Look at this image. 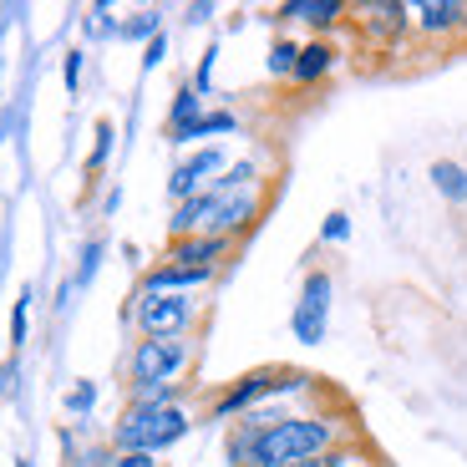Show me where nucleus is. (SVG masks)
Instances as JSON below:
<instances>
[{"label":"nucleus","mask_w":467,"mask_h":467,"mask_svg":"<svg viewBox=\"0 0 467 467\" xmlns=\"http://www.w3.org/2000/svg\"><path fill=\"white\" fill-rule=\"evenodd\" d=\"M112 467H158V457L152 452H117Z\"/></svg>","instance_id":"nucleus-30"},{"label":"nucleus","mask_w":467,"mask_h":467,"mask_svg":"<svg viewBox=\"0 0 467 467\" xmlns=\"http://www.w3.org/2000/svg\"><path fill=\"white\" fill-rule=\"evenodd\" d=\"M102 254H107L102 239H87V244H82V265H77V275H71V285H77V290H87V285L97 280V265H102Z\"/></svg>","instance_id":"nucleus-22"},{"label":"nucleus","mask_w":467,"mask_h":467,"mask_svg":"<svg viewBox=\"0 0 467 467\" xmlns=\"http://www.w3.org/2000/svg\"><path fill=\"white\" fill-rule=\"evenodd\" d=\"M112 148H117V128L112 122H97V132H92V158H87V178H97L107 168V158H112Z\"/></svg>","instance_id":"nucleus-20"},{"label":"nucleus","mask_w":467,"mask_h":467,"mask_svg":"<svg viewBox=\"0 0 467 467\" xmlns=\"http://www.w3.org/2000/svg\"><path fill=\"white\" fill-rule=\"evenodd\" d=\"M234 132H239V117H234L229 107H213V112L193 117L188 128L168 132V142H173V148H199L203 138H234Z\"/></svg>","instance_id":"nucleus-14"},{"label":"nucleus","mask_w":467,"mask_h":467,"mask_svg":"<svg viewBox=\"0 0 467 467\" xmlns=\"http://www.w3.org/2000/svg\"><path fill=\"white\" fill-rule=\"evenodd\" d=\"M193 417L183 407H128L112 427V452H168L173 442H183Z\"/></svg>","instance_id":"nucleus-2"},{"label":"nucleus","mask_w":467,"mask_h":467,"mask_svg":"<svg viewBox=\"0 0 467 467\" xmlns=\"http://www.w3.org/2000/svg\"><path fill=\"white\" fill-rule=\"evenodd\" d=\"M21 467H31V462H21Z\"/></svg>","instance_id":"nucleus-33"},{"label":"nucleus","mask_w":467,"mask_h":467,"mask_svg":"<svg viewBox=\"0 0 467 467\" xmlns=\"http://www.w3.org/2000/svg\"><path fill=\"white\" fill-rule=\"evenodd\" d=\"M350 21H356L361 36H376L391 51V41H407V31H411V5L407 0H366V5L350 11Z\"/></svg>","instance_id":"nucleus-8"},{"label":"nucleus","mask_w":467,"mask_h":467,"mask_svg":"<svg viewBox=\"0 0 467 467\" xmlns=\"http://www.w3.org/2000/svg\"><path fill=\"white\" fill-rule=\"evenodd\" d=\"M411 31H417L421 41L467 36V0H417V5H411Z\"/></svg>","instance_id":"nucleus-10"},{"label":"nucleus","mask_w":467,"mask_h":467,"mask_svg":"<svg viewBox=\"0 0 467 467\" xmlns=\"http://www.w3.org/2000/svg\"><path fill=\"white\" fill-rule=\"evenodd\" d=\"M350 467H381V462H376V457H371V452H366V457H361V462H350Z\"/></svg>","instance_id":"nucleus-32"},{"label":"nucleus","mask_w":467,"mask_h":467,"mask_svg":"<svg viewBox=\"0 0 467 467\" xmlns=\"http://www.w3.org/2000/svg\"><path fill=\"white\" fill-rule=\"evenodd\" d=\"M31 285H26L21 295H16V305H11V350H21L26 346V336H31Z\"/></svg>","instance_id":"nucleus-21"},{"label":"nucleus","mask_w":467,"mask_h":467,"mask_svg":"<svg viewBox=\"0 0 467 467\" xmlns=\"http://www.w3.org/2000/svg\"><path fill=\"white\" fill-rule=\"evenodd\" d=\"M320 239H326V244H346V239H350V213H346V209L326 213V223H320Z\"/></svg>","instance_id":"nucleus-24"},{"label":"nucleus","mask_w":467,"mask_h":467,"mask_svg":"<svg viewBox=\"0 0 467 467\" xmlns=\"http://www.w3.org/2000/svg\"><path fill=\"white\" fill-rule=\"evenodd\" d=\"M346 16H350L346 0H285V5H275L265 21H275V26L300 21V26H310V36H326V41H330V31L346 26Z\"/></svg>","instance_id":"nucleus-9"},{"label":"nucleus","mask_w":467,"mask_h":467,"mask_svg":"<svg viewBox=\"0 0 467 467\" xmlns=\"http://www.w3.org/2000/svg\"><path fill=\"white\" fill-rule=\"evenodd\" d=\"M234 239H223V234H188V239H173L168 244V265H188V269H219L223 259H229Z\"/></svg>","instance_id":"nucleus-11"},{"label":"nucleus","mask_w":467,"mask_h":467,"mask_svg":"<svg viewBox=\"0 0 467 467\" xmlns=\"http://www.w3.org/2000/svg\"><path fill=\"white\" fill-rule=\"evenodd\" d=\"M92 407H97V381H77L67 391V411H71V417H87Z\"/></svg>","instance_id":"nucleus-23"},{"label":"nucleus","mask_w":467,"mask_h":467,"mask_svg":"<svg viewBox=\"0 0 467 467\" xmlns=\"http://www.w3.org/2000/svg\"><path fill=\"white\" fill-rule=\"evenodd\" d=\"M203 112H209V107H203V97L193 92V82L178 87V92H173V107H168V132L188 128V122H193V117H203Z\"/></svg>","instance_id":"nucleus-17"},{"label":"nucleus","mask_w":467,"mask_h":467,"mask_svg":"<svg viewBox=\"0 0 467 467\" xmlns=\"http://www.w3.org/2000/svg\"><path fill=\"white\" fill-rule=\"evenodd\" d=\"M295 61H300V41H290V36H275L265 51V71L275 77V82H290L295 77Z\"/></svg>","instance_id":"nucleus-16"},{"label":"nucleus","mask_w":467,"mask_h":467,"mask_svg":"<svg viewBox=\"0 0 467 467\" xmlns=\"http://www.w3.org/2000/svg\"><path fill=\"white\" fill-rule=\"evenodd\" d=\"M117 36L122 41H152V36H163V11H132L128 21H117Z\"/></svg>","instance_id":"nucleus-18"},{"label":"nucleus","mask_w":467,"mask_h":467,"mask_svg":"<svg viewBox=\"0 0 467 467\" xmlns=\"http://www.w3.org/2000/svg\"><path fill=\"white\" fill-rule=\"evenodd\" d=\"M16 386H21V366H16V356L5 366H0V397H16Z\"/></svg>","instance_id":"nucleus-29"},{"label":"nucleus","mask_w":467,"mask_h":467,"mask_svg":"<svg viewBox=\"0 0 467 467\" xmlns=\"http://www.w3.org/2000/svg\"><path fill=\"white\" fill-rule=\"evenodd\" d=\"M128 407H178V381H158V386H128Z\"/></svg>","instance_id":"nucleus-19"},{"label":"nucleus","mask_w":467,"mask_h":467,"mask_svg":"<svg viewBox=\"0 0 467 467\" xmlns=\"http://www.w3.org/2000/svg\"><path fill=\"white\" fill-rule=\"evenodd\" d=\"M330 295H336V280H330L326 269H310L300 285V300L290 310V336L300 346H320L330 330Z\"/></svg>","instance_id":"nucleus-5"},{"label":"nucleus","mask_w":467,"mask_h":467,"mask_svg":"<svg viewBox=\"0 0 467 467\" xmlns=\"http://www.w3.org/2000/svg\"><path fill=\"white\" fill-rule=\"evenodd\" d=\"M356 437V421L350 411L330 407V411H290L285 421H275L254 447V467H295V462H310V457H326L336 447H346Z\"/></svg>","instance_id":"nucleus-1"},{"label":"nucleus","mask_w":467,"mask_h":467,"mask_svg":"<svg viewBox=\"0 0 467 467\" xmlns=\"http://www.w3.org/2000/svg\"><path fill=\"white\" fill-rule=\"evenodd\" d=\"M427 178H432V188L447 203H467V168L457 163V158H432Z\"/></svg>","instance_id":"nucleus-15"},{"label":"nucleus","mask_w":467,"mask_h":467,"mask_svg":"<svg viewBox=\"0 0 467 467\" xmlns=\"http://www.w3.org/2000/svg\"><path fill=\"white\" fill-rule=\"evenodd\" d=\"M223 168H229V152H223V148H213V142L193 148L183 163L173 168V178H168V193H173V203L199 199L203 188H213V183L223 178Z\"/></svg>","instance_id":"nucleus-7"},{"label":"nucleus","mask_w":467,"mask_h":467,"mask_svg":"<svg viewBox=\"0 0 467 467\" xmlns=\"http://www.w3.org/2000/svg\"><path fill=\"white\" fill-rule=\"evenodd\" d=\"M275 386H280V366H259V371H244L239 381H229L219 397H213L209 417H213V421H239V417H249L254 407L275 401Z\"/></svg>","instance_id":"nucleus-6"},{"label":"nucleus","mask_w":467,"mask_h":467,"mask_svg":"<svg viewBox=\"0 0 467 467\" xmlns=\"http://www.w3.org/2000/svg\"><path fill=\"white\" fill-rule=\"evenodd\" d=\"M209 16H213V5H188L183 21H188V26H209Z\"/></svg>","instance_id":"nucleus-31"},{"label":"nucleus","mask_w":467,"mask_h":467,"mask_svg":"<svg viewBox=\"0 0 467 467\" xmlns=\"http://www.w3.org/2000/svg\"><path fill=\"white\" fill-rule=\"evenodd\" d=\"M82 51H67V61H61V82H67V92L77 97V87H82Z\"/></svg>","instance_id":"nucleus-27"},{"label":"nucleus","mask_w":467,"mask_h":467,"mask_svg":"<svg viewBox=\"0 0 467 467\" xmlns=\"http://www.w3.org/2000/svg\"><path fill=\"white\" fill-rule=\"evenodd\" d=\"M340 67V51L336 41H326V36H310V41H300V61H295V87H320L330 77V71Z\"/></svg>","instance_id":"nucleus-13"},{"label":"nucleus","mask_w":467,"mask_h":467,"mask_svg":"<svg viewBox=\"0 0 467 467\" xmlns=\"http://www.w3.org/2000/svg\"><path fill=\"white\" fill-rule=\"evenodd\" d=\"M193 361V340L188 336H163L148 340L142 336L128 356V386H158V381H178Z\"/></svg>","instance_id":"nucleus-3"},{"label":"nucleus","mask_w":467,"mask_h":467,"mask_svg":"<svg viewBox=\"0 0 467 467\" xmlns=\"http://www.w3.org/2000/svg\"><path fill=\"white\" fill-rule=\"evenodd\" d=\"M213 61H219V47H209L199 57V71H193V92L199 97H209V87H213Z\"/></svg>","instance_id":"nucleus-25"},{"label":"nucleus","mask_w":467,"mask_h":467,"mask_svg":"<svg viewBox=\"0 0 467 467\" xmlns=\"http://www.w3.org/2000/svg\"><path fill=\"white\" fill-rule=\"evenodd\" d=\"M193 320H199V300H193V295H138V300H132V326L148 340L188 336Z\"/></svg>","instance_id":"nucleus-4"},{"label":"nucleus","mask_w":467,"mask_h":467,"mask_svg":"<svg viewBox=\"0 0 467 467\" xmlns=\"http://www.w3.org/2000/svg\"><path fill=\"white\" fill-rule=\"evenodd\" d=\"M219 269H188V265H152L148 275H142V285H138V295H193V290H203V285L213 280Z\"/></svg>","instance_id":"nucleus-12"},{"label":"nucleus","mask_w":467,"mask_h":467,"mask_svg":"<svg viewBox=\"0 0 467 467\" xmlns=\"http://www.w3.org/2000/svg\"><path fill=\"white\" fill-rule=\"evenodd\" d=\"M87 36H97V41H102V36H117V21H112L107 5H92V11H87Z\"/></svg>","instance_id":"nucleus-26"},{"label":"nucleus","mask_w":467,"mask_h":467,"mask_svg":"<svg viewBox=\"0 0 467 467\" xmlns=\"http://www.w3.org/2000/svg\"><path fill=\"white\" fill-rule=\"evenodd\" d=\"M163 57H168V36H152L148 47H142V71H158Z\"/></svg>","instance_id":"nucleus-28"}]
</instances>
